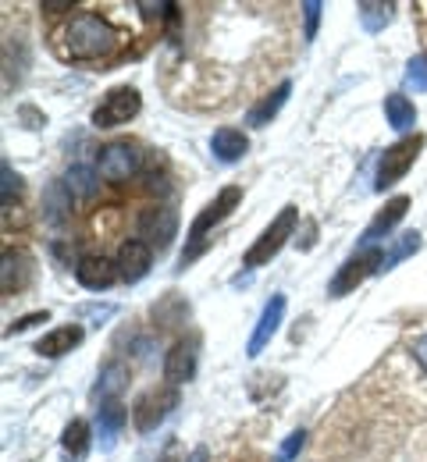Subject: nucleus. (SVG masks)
<instances>
[{
	"label": "nucleus",
	"mask_w": 427,
	"mask_h": 462,
	"mask_svg": "<svg viewBox=\"0 0 427 462\" xmlns=\"http://www.w3.org/2000/svg\"><path fill=\"white\" fill-rule=\"evenodd\" d=\"M58 40H61L58 47H61L64 60H100V58H111L122 47L125 36L111 18L86 11V14H75L64 25Z\"/></svg>",
	"instance_id": "obj_1"
},
{
	"label": "nucleus",
	"mask_w": 427,
	"mask_h": 462,
	"mask_svg": "<svg viewBox=\"0 0 427 462\" xmlns=\"http://www.w3.org/2000/svg\"><path fill=\"white\" fill-rule=\"evenodd\" d=\"M239 199H243V189H239V185H228V189H221V192L200 210V217H196L192 228H189V245H185V253L179 256V271H185V267L207 249V242H210L207 235H210V228H218V225L239 207Z\"/></svg>",
	"instance_id": "obj_2"
},
{
	"label": "nucleus",
	"mask_w": 427,
	"mask_h": 462,
	"mask_svg": "<svg viewBox=\"0 0 427 462\" xmlns=\"http://www.w3.org/2000/svg\"><path fill=\"white\" fill-rule=\"evenodd\" d=\"M296 225H300V210H296V207H282V214L260 231V238L246 249V256H243L246 267H264V263H271V260L282 253V245L292 238Z\"/></svg>",
	"instance_id": "obj_3"
},
{
	"label": "nucleus",
	"mask_w": 427,
	"mask_h": 462,
	"mask_svg": "<svg viewBox=\"0 0 427 462\" xmlns=\"http://www.w3.org/2000/svg\"><path fill=\"white\" fill-rule=\"evenodd\" d=\"M421 150H424V135H410V139H399L395 146H388V150L381 153V161H377V178H374V189H377V192L392 189V185H395L403 174L417 164Z\"/></svg>",
	"instance_id": "obj_4"
},
{
	"label": "nucleus",
	"mask_w": 427,
	"mask_h": 462,
	"mask_svg": "<svg viewBox=\"0 0 427 462\" xmlns=\"http://www.w3.org/2000/svg\"><path fill=\"white\" fill-rule=\"evenodd\" d=\"M381 256H385L381 249H357V253L339 267V274H335L328 295H331V299H342V295H349L357 285H364L370 274H381Z\"/></svg>",
	"instance_id": "obj_5"
},
{
	"label": "nucleus",
	"mask_w": 427,
	"mask_h": 462,
	"mask_svg": "<svg viewBox=\"0 0 427 462\" xmlns=\"http://www.w3.org/2000/svg\"><path fill=\"white\" fill-rule=\"evenodd\" d=\"M139 107H143V100H139V93H135L132 86H115V89L104 93V100L97 104L93 125H97V128H118V125H128L132 117L139 115Z\"/></svg>",
	"instance_id": "obj_6"
},
{
	"label": "nucleus",
	"mask_w": 427,
	"mask_h": 462,
	"mask_svg": "<svg viewBox=\"0 0 427 462\" xmlns=\"http://www.w3.org/2000/svg\"><path fill=\"white\" fill-rule=\"evenodd\" d=\"M179 405V392L175 388H150L146 395H139L135 405H132V420H135V430L139 434H150V430H157L161 423H164V416L172 412Z\"/></svg>",
	"instance_id": "obj_7"
},
{
	"label": "nucleus",
	"mask_w": 427,
	"mask_h": 462,
	"mask_svg": "<svg viewBox=\"0 0 427 462\" xmlns=\"http://www.w3.org/2000/svg\"><path fill=\"white\" fill-rule=\"evenodd\" d=\"M139 164H143V153L135 150V143H125V139L100 146V153H97V171H100V178H107V181L132 178V174L139 171Z\"/></svg>",
	"instance_id": "obj_8"
},
{
	"label": "nucleus",
	"mask_w": 427,
	"mask_h": 462,
	"mask_svg": "<svg viewBox=\"0 0 427 462\" xmlns=\"http://www.w3.org/2000/svg\"><path fill=\"white\" fill-rule=\"evenodd\" d=\"M282 317H285V295H271L267 306H264V313H260V320H256V328H253V335H249L246 356H260L264 348L271 346V338L282 328Z\"/></svg>",
	"instance_id": "obj_9"
},
{
	"label": "nucleus",
	"mask_w": 427,
	"mask_h": 462,
	"mask_svg": "<svg viewBox=\"0 0 427 462\" xmlns=\"http://www.w3.org/2000/svg\"><path fill=\"white\" fill-rule=\"evenodd\" d=\"M175 228H179V217H175V210H168V207H150V210L139 217V231H143L146 245H150V249L157 245V253L172 245Z\"/></svg>",
	"instance_id": "obj_10"
},
{
	"label": "nucleus",
	"mask_w": 427,
	"mask_h": 462,
	"mask_svg": "<svg viewBox=\"0 0 427 462\" xmlns=\"http://www.w3.org/2000/svg\"><path fill=\"white\" fill-rule=\"evenodd\" d=\"M118 274H122V282L128 285H135V282H143L146 274H150V263H153V249L143 242V238H128L122 242V249H118Z\"/></svg>",
	"instance_id": "obj_11"
},
{
	"label": "nucleus",
	"mask_w": 427,
	"mask_h": 462,
	"mask_svg": "<svg viewBox=\"0 0 427 462\" xmlns=\"http://www.w3.org/2000/svg\"><path fill=\"white\" fill-rule=\"evenodd\" d=\"M75 278L79 285L89 291H107L122 274H118V263H111L107 256H82L75 263Z\"/></svg>",
	"instance_id": "obj_12"
},
{
	"label": "nucleus",
	"mask_w": 427,
	"mask_h": 462,
	"mask_svg": "<svg viewBox=\"0 0 427 462\" xmlns=\"http://www.w3.org/2000/svg\"><path fill=\"white\" fill-rule=\"evenodd\" d=\"M406 210H410V196H395V199H388L385 210L367 225L364 238H360V249H377V242L406 217Z\"/></svg>",
	"instance_id": "obj_13"
},
{
	"label": "nucleus",
	"mask_w": 427,
	"mask_h": 462,
	"mask_svg": "<svg viewBox=\"0 0 427 462\" xmlns=\"http://www.w3.org/2000/svg\"><path fill=\"white\" fill-rule=\"evenodd\" d=\"M192 374H196V342H175L172 352H168V359H164V381L172 384V388H179L185 381H192Z\"/></svg>",
	"instance_id": "obj_14"
},
{
	"label": "nucleus",
	"mask_w": 427,
	"mask_h": 462,
	"mask_svg": "<svg viewBox=\"0 0 427 462\" xmlns=\"http://www.w3.org/2000/svg\"><path fill=\"white\" fill-rule=\"evenodd\" d=\"M82 338H86V331H82L79 324H64V328L47 331V335L36 342V352L47 356V359H61V356H68L71 348L82 346Z\"/></svg>",
	"instance_id": "obj_15"
},
{
	"label": "nucleus",
	"mask_w": 427,
	"mask_h": 462,
	"mask_svg": "<svg viewBox=\"0 0 427 462\" xmlns=\"http://www.w3.org/2000/svg\"><path fill=\"white\" fill-rule=\"evenodd\" d=\"M210 153L221 164H239L246 153H249V139H246L239 128H218L210 135Z\"/></svg>",
	"instance_id": "obj_16"
},
{
	"label": "nucleus",
	"mask_w": 427,
	"mask_h": 462,
	"mask_svg": "<svg viewBox=\"0 0 427 462\" xmlns=\"http://www.w3.org/2000/svg\"><path fill=\"white\" fill-rule=\"evenodd\" d=\"M125 423H128V409H125L118 399H111V402L100 405V412H97V434H100V448H115V441H118V434H122Z\"/></svg>",
	"instance_id": "obj_17"
},
{
	"label": "nucleus",
	"mask_w": 427,
	"mask_h": 462,
	"mask_svg": "<svg viewBox=\"0 0 427 462\" xmlns=\"http://www.w3.org/2000/svg\"><path fill=\"white\" fill-rule=\"evenodd\" d=\"M289 93H292V82H278L256 107H249V115H246V125H253V128H264V125H271L274 115L285 107V100H289Z\"/></svg>",
	"instance_id": "obj_18"
},
{
	"label": "nucleus",
	"mask_w": 427,
	"mask_h": 462,
	"mask_svg": "<svg viewBox=\"0 0 427 462\" xmlns=\"http://www.w3.org/2000/svg\"><path fill=\"white\" fill-rule=\"evenodd\" d=\"M32 267H29V256L25 253H14V249H4V267H0V285L4 291H18L25 282H29Z\"/></svg>",
	"instance_id": "obj_19"
},
{
	"label": "nucleus",
	"mask_w": 427,
	"mask_h": 462,
	"mask_svg": "<svg viewBox=\"0 0 427 462\" xmlns=\"http://www.w3.org/2000/svg\"><path fill=\"white\" fill-rule=\"evenodd\" d=\"M61 452L68 462L86 459V452H89V423H86V420H71V423L64 427Z\"/></svg>",
	"instance_id": "obj_20"
},
{
	"label": "nucleus",
	"mask_w": 427,
	"mask_h": 462,
	"mask_svg": "<svg viewBox=\"0 0 427 462\" xmlns=\"http://www.w3.org/2000/svg\"><path fill=\"white\" fill-rule=\"evenodd\" d=\"M385 117H388V125L395 132H410L417 125V107L403 93H392V97H385Z\"/></svg>",
	"instance_id": "obj_21"
},
{
	"label": "nucleus",
	"mask_w": 427,
	"mask_h": 462,
	"mask_svg": "<svg viewBox=\"0 0 427 462\" xmlns=\"http://www.w3.org/2000/svg\"><path fill=\"white\" fill-rule=\"evenodd\" d=\"M357 14H360V25L367 32H381L392 18H395V4H374V0H364L357 4Z\"/></svg>",
	"instance_id": "obj_22"
},
{
	"label": "nucleus",
	"mask_w": 427,
	"mask_h": 462,
	"mask_svg": "<svg viewBox=\"0 0 427 462\" xmlns=\"http://www.w3.org/2000/svg\"><path fill=\"white\" fill-rule=\"evenodd\" d=\"M125 381H128V366H125V363H107L104 374H100V384H97L100 402H111L125 388Z\"/></svg>",
	"instance_id": "obj_23"
},
{
	"label": "nucleus",
	"mask_w": 427,
	"mask_h": 462,
	"mask_svg": "<svg viewBox=\"0 0 427 462\" xmlns=\"http://www.w3.org/2000/svg\"><path fill=\"white\" fill-rule=\"evenodd\" d=\"M417 249H421V235H417V231H406V235H403V238H399V242L381 256V274H385V271H392L395 263H403L406 256H413Z\"/></svg>",
	"instance_id": "obj_24"
},
{
	"label": "nucleus",
	"mask_w": 427,
	"mask_h": 462,
	"mask_svg": "<svg viewBox=\"0 0 427 462\" xmlns=\"http://www.w3.org/2000/svg\"><path fill=\"white\" fill-rule=\"evenodd\" d=\"M68 192H75V196H82V199H89L93 192H97V181H93V171L89 168H82V164H75L71 171H68Z\"/></svg>",
	"instance_id": "obj_25"
},
{
	"label": "nucleus",
	"mask_w": 427,
	"mask_h": 462,
	"mask_svg": "<svg viewBox=\"0 0 427 462\" xmlns=\"http://www.w3.org/2000/svg\"><path fill=\"white\" fill-rule=\"evenodd\" d=\"M403 79H406V86H410L413 93H427V54H421V58L410 60Z\"/></svg>",
	"instance_id": "obj_26"
},
{
	"label": "nucleus",
	"mask_w": 427,
	"mask_h": 462,
	"mask_svg": "<svg viewBox=\"0 0 427 462\" xmlns=\"http://www.w3.org/2000/svg\"><path fill=\"white\" fill-rule=\"evenodd\" d=\"M0 178H4V185H0V199H4V210H11V199H18V192H22V178L11 171L7 161L0 164Z\"/></svg>",
	"instance_id": "obj_27"
},
{
	"label": "nucleus",
	"mask_w": 427,
	"mask_h": 462,
	"mask_svg": "<svg viewBox=\"0 0 427 462\" xmlns=\"http://www.w3.org/2000/svg\"><path fill=\"white\" fill-rule=\"evenodd\" d=\"M320 11H324V7H320L317 0H306V4H303V22H306L303 36H306V40H313V36H317V22H320Z\"/></svg>",
	"instance_id": "obj_28"
},
{
	"label": "nucleus",
	"mask_w": 427,
	"mask_h": 462,
	"mask_svg": "<svg viewBox=\"0 0 427 462\" xmlns=\"http://www.w3.org/2000/svg\"><path fill=\"white\" fill-rule=\"evenodd\" d=\"M306 441V430H296V434H289V441L282 445V452H278V462H292L300 456V448H303Z\"/></svg>",
	"instance_id": "obj_29"
},
{
	"label": "nucleus",
	"mask_w": 427,
	"mask_h": 462,
	"mask_svg": "<svg viewBox=\"0 0 427 462\" xmlns=\"http://www.w3.org/2000/svg\"><path fill=\"white\" fill-rule=\"evenodd\" d=\"M32 324H47V310H40V313H25V317H18L11 328H7V335H22V331H29Z\"/></svg>",
	"instance_id": "obj_30"
},
{
	"label": "nucleus",
	"mask_w": 427,
	"mask_h": 462,
	"mask_svg": "<svg viewBox=\"0 0 427 462\" xmlns=\"http://www.w3.org/2000/svg\"><path fill=\"white\" fill-rule=\"evenodd\" d=\"M413 359L421 363V370L427 374V335H421V338L413 342Z\"/></svg>",
	"instance_id": "obj_31"
},
{
	"label": "nucleus",
	"mask_w": 427,
	"mask_h": 462,
	"mask_svg": "<svg viewBox=\"0 0 427 462\" xmlns=\"http://www.w3.org/2000/svg\"><path fill=\"white\" fill-rule=\"evenodd\" d=\"M47 11H68L71 7V0H58V4H43Z\"/></svg>",
	"instance_id": "obj_32"
}]
</instances>
